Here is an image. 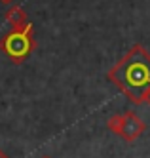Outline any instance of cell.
I'll list each match as a JSON object with an SVG mask.
<instances>
[{"label": "cell", "instance_id": "cell-1", "mask_svg": "<svg viewBox=\"0 0 150 158\" xmlns=\"http://www.w3.org/2000/svg\"><path fill=\"white\" fill-rule=\"evenodd\" d=\"M108 80L131 103H144V95L150 92V53L141 44H135L108 71Z\"/></svg>", "mask_w": 150, "mask_h": 158}, {"label": "cell", "instance_id": "cell-2", "mask_svg": "<svg viewBox=\"0 0 150 158\" xmlns=\"http://www.w3.org/2000/svg\"><path fill=\"white\" fill-rule=\"evenodd\" d=\"M0 50H2L14 63L25 61L34 50V36H32V23L11 29L10 32L0 38Z\"/></svg>", "mask_w": 150, "mask_h": 158}, {"label": "cell", "instance_id": "cell-3", "mask_svg": "<svg viewBox=\"0 0 150 158\" xmlns=\"http://www.w3.org/2000/svg\"><path fill=\"white\" fill-rule=\"evenodd\" d=\"M144 130H146V124L137 116L133 110L124 112V124H122V133H120V137L124 141L133 143L139 135H143Z\"/></svg>", "mask_w": 150, "mask_h": 158}, {"label": "cell", "instance_id": "cell-4", "mask_svg": "<svg viewBox=\"0 0 150 158\" xmlns=\"http://www.w3.org/2000/svg\"><path fill=\"white\" fill-rule=\"evenodd\" d=\"M6 21L11 25V29H21V27H25V25L30 23L27 14H25V10H23L21 6H11L8 10V14H6Z\"/></svg>", "mask_w": 150, "mask_h": 158}, {"label": "cell", "instance_id": "cell-5", "mask_svg": "<svg viewBox=\"0 0 150 158\" xmlns=\"http://www.w3.org/2000/svg\"><path fill=\"white\" fill-rule=\"evenodd\" d=\"M122 124H124V114L116 112V114H112V116L107 120V128H108V131L120 135V133H122Z\"/></svg>", "mask_w": 150, "mask_h": 158}, {"label": "cell", "instance_id": "cell-6", "mask_svg": "<svg viewBox=\"0 0 150 158\" xmlns=\"http://www.w3.org/2000/svg\"><path fill=\"white\" fill-rule=\"evenodd\" d=\"M144 103H146V105H148V107H150V92H148V94H146V95H144Z\"/></svg>", "mask_w": 150, "mask_h": 158}, {"label": "cell", "instance_id": "cell-7", "mask_svg": "<svg viewBox=\"0 0 150 158\" xmlns=\"http://www.w3.org/2000/svg\"><path fill=\"white\" fill-rule=\"evenodd\" d=\"M14 0H0V4H11Z\"/></svg>", "mask_w": 150, "mask_h": 158}, {"label": "cell", "instance_id": "cell-8", "mask_svg": "<svg viewBox=\"0 0 150 158\" xmlns=\"http://www.w3.org/2000/svg\"><path fill=\"white\" fill-rule=\"evenodd\" d=\"M0 158H8V156H6V154H4L2 151H0Z\"/></svg>", "mask_w": 150, "mask_h": 158}, {"label": "cell", "instance_id": "cell-9", "mask_svg": "<svg viewBox=\"0 0 150 158\" xmlns=\"http://www.w3.org/2000/svg\"><path fill=\"white\" fill-rule=\"evenodd\" d=\"M46 158H48V156H46Z\"/></svg>", "mask_w": 150, "mask_h": 158}]
</instances>
